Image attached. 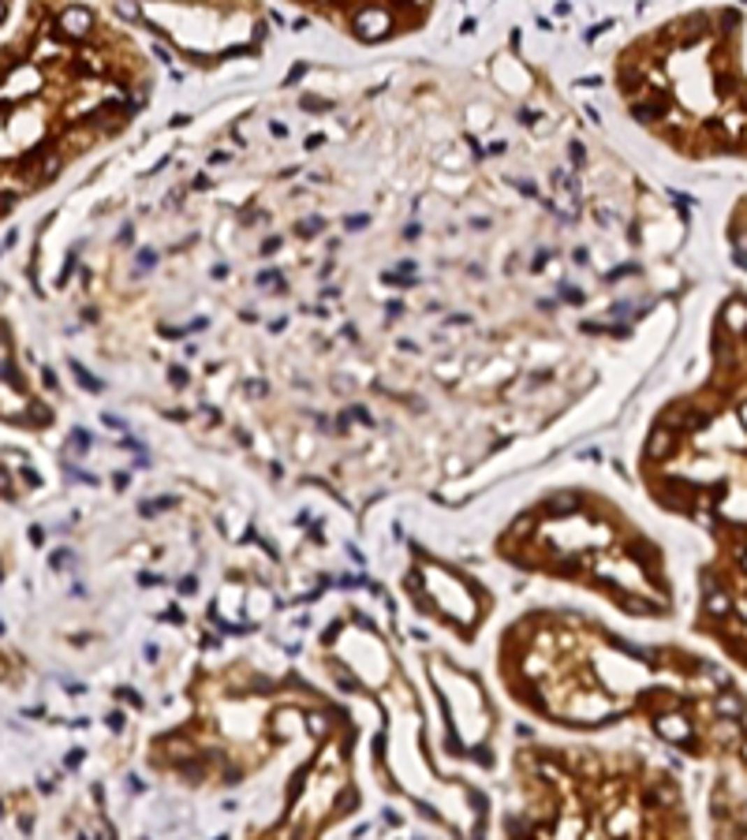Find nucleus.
<instances>
[{"label": "nucleus", "mask_w": 747, "mask_h": 840, "mask_svg": "<svg viewBox=\"0 0 747 840\" xmlns=\"http://www.w3.org/2000/svg\"><path fill=\"white\" fill-rule=\"evenodd\" d=\"M747 15L695 4L628 38L613 57L624 113L684 161H747Z\"/></svg>", "instance_id": "f257e3e1"}, {"label": "nucleus", "mask_w": 747, "mask_h": 840, "mask_svg": "<svg viewBox=\"0 0 747 840\" xmlns=\"http://www.w3.org/2000/svg\"><path fill=\"white\" fill-rule=\"evenodd\" d=\"M359 45L411 38L434 19L437 0H284Z\"/></svg>", "instance_id": "f03ea898"}, {"label": "nucleus", "mask_w": 747, "mask_h": 840, "mask_svg": "<svg viewBox=\"0 0 747 840\" xmlns=\"http://www.w3.org/2000/svg\"><path fill=\"white\" fill-rule=\"evenodd\" d=\"M729 247L732 254L747 266V198H740L729 213Z\"/></svg>", "instance_id": "7ed1b4c3"}, {"label": "nucleus", "mask_w": 747, "mask_h": 840, "mask_svg": "<svg viewBox=\"0 0 747 840\" xmlns=\"http://www.w3.org/2000/svg\"><path fill=\"white\" fill-rule=\"evenodd\" d=\"M8 15H12V0H0V27L8 23Z\"/></svg>", "instance_id": "20e7f679"}]
</instances>
